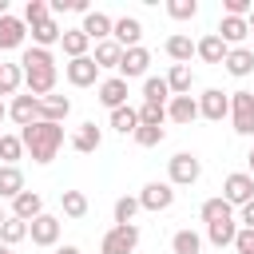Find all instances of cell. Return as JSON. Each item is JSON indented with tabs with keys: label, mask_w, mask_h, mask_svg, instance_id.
Listing matches in <instances>:
<instances>
[{
	"label": "cell",
	"mask_w": 254,
	"mask_h": 254,
	"mask_svg": "<svg viewBox=\"0 0 254 254\" xmlns=\"http://www.w3.org/2000/svg\"><path fill=\"white\" fill-rule=\"evenodd\" d=\"M20 67H24V87H28V95H36V99L52 95L60 71H56V56H52L48 48H24Z\"/></svg>",
	"instance_id": "cell-1"
},
{
	"label": "cell",
	"mask_w": 254,
	"mask_h": 254,
	"mask_svg": "<svg viewBox=\"0 0 254 254\" xmlns=\"http://www.w3.org/2000/svg\"><path fill=\"white\" fill-rule=\"evenodd\" d=\"M20 139H24V151L32 155V163H52L56 159V151L64 147V127L60 123H44V119H36V123H28V127H20Z\"/></svg>",
	"instance_id": "cell-2"
},
{
	"label": "cell",
	"mask_w": 254,
	"mask_h": 254,
	"mask_svg": "<svg viewBox=\"0 0 254 254\" xmlns=\"http://www.w3.org/2000/svg\"><path fill=\"white\" fill-rule=\"evenodd\" d=\"M198 175H202L198 155L179 151V155H171V159H167V183H171V187H190V183H198Z\"/></svg>",
	"instance_id": "cell-3"
},
{
	"label": "cell",
	"mask_w": 254,
	"mask_h": 254,
	"mask_svg": "<svg viewBox=\"0 0 254 254\" xmlns=\"http://www.w3.org/2000/svg\"><path fill=\"white\" fill-rule=\"evenodd\" d=\"M135 246H139V226L127 222V226H111V230L103 234L99 254H135Z\"/></svg>",
	"instance_id": "cell-4"
},
{
	"label": "cell",
	"mask_w": 254,
	"mask_h": 254,
	"mask_svg": "<svg viewBox=\"0 0 254 254\" xmlns=\"http://www.w3.org/2000/svg\"><path fill=\"white\" fill-rule=\"evenodd\" d=\"M230 123L238 135H254V91H230Z\"/></svg>",
	"instance_id": "cell-5"
},
{
	"label": "cell",
	"mask_w": 254,
	"mask_h": 254,
	"mask_svg": "<svg viewBox=\"0 0 254 254\" xmlns=\"http://www.w3.org/2000/svg\"><path fill=\"white\" fill-rule=\"evenodd\" d=\"M222 198H226L230 206H246V202L254 198V179H250V171L226 175V179H222Z\"/></svg>",
	"instance_id": "cell-6"
},
{
	"label": "cell",
	"mask_w": 254,
	"mask_h": 254,
	"mask_svg": "<svg viewBox=\"0 0 254 254\" xmlns=\"http://www.w3.org/2000/svg\"><path fill=\"white\" fill-rule=\"evenodd\" d=\"M198 115H202V119H210V123L230 119V95H226V91H218V87H206V91L198 95Z\"/></svg>",
	"instance_id": "cell-7"
},
{
	"label": "cell",
	"mask_w": 254,
	"mask_h": 254,
	"mask_svg": "<svg viewBox=\"0 0 254 254\" xmlns=\"http://www.w3.org/2000/svg\"><path fill=\"white\" fill-rule=\"evenodd\" d=\"M139 206L151 210V214L171 210V206H175V187H171V183H147V187L139 190Z\"/></svg>",
	"instance_id": "cell-8"
},
{
	"label": "cell",
	"mask_w": 254,
	"mask_h": 254,
	"mask_svg": "<svg viewBox=\"0 0 254 254\" xmlns=\"http://www.w3.org/2000/svg\"><path fill=\"white\" fill-rule=\"evenodd\" d=\"M28 238H32L36 246H44V250H48V246H56V242H60V218L44 210L40 218H32V222H28Z\"/></svg>",
	"instance_id": "cell-9"
},
{
	"label": "cell",
	"mask_w": 254,
	"mask_h": 254,
	"mask_svg": "<svg viewBox=\"0 0 254 254\" xmlns=\"http://www.w3.org/2000/svg\"><path fill=\"white\" fill-rule=\"evenodd\" d=\"M64 75H67L71 87H91V83L99 79V67H95L91 56H83V60H67V64H64Z\"/></svg>",
	"instance_id": "cell-10"
},
{
	"label": "cell",
	"mask_w": 254,
	"mask_h": 254,
	"mask_svg": "<svg viewBox=\"0 0 254 254\" xmlns=\"http://www.w3.org/2000/svg\"><path fill=\"white\" fill-rule=\"evenodd\" d=\"M127 79L123 75H107L103 83H99V103L107 107V111H119V107H127Z\"/></svg>",
	"instance_id": "cell-11"
},
{
	"label": "cell",
	"mask_w": 254,
	"mask_h": 254,
	"mask_svg": "<svg viewBox=\"0 0 254 254\" xmlns=\"http://www.w3.org/2000/svg\"><path fill=\"white\" fill-rule=\"evenodd\" d=\"M167 119L179 123V127H190V123L198 119V99H194V95H171V103H167Z\"/></svg>",
	"instance_id": "cell-12"
},
{
	"label": "cell",
	"mask_w": 254,
	"mask_h": 254,
	"mask_svg": "<svg viewBox=\"0 0 254 254\" xmlns=\"http://www.w3.org/2000/svg\"><path fill=\"white\" fill-rule=\"evenodd\" d=\"M111 28H115V20L107 16V12H87L83 16V24H79V32L87 36V40H95V44H103V40H111Z\"/></svg>",
	"instance_id": "cell-13"
},
{
	"label": "cell",
	"mask_w": 254,
	"mask_h": 254,
	"mask_svg": "<svg viewBox=\"0 0 254 254\" xmlns=\"http://www.w3.org/2000/svg\"><path fill=\"white\" fill-rule=\"evenodd\" d=\"M111 40L127 52V48H139V40H143V24L135 20V16H119L115 20V28H111Z\"/></svg>",
	"instance_id": "cell-14"
},
{
	"label": "cell",
	"mask_w": 254,
	"mask_h": 254,
	"mask_svg": "<svg viewBox=\"0 0 254 254\" xmlns=\"http://www.w3.org/2000/svg\"><path fill=\"white\" fill-rule=\"evenodd\" d=\"M218 36H222L226 48H242L246 36H250V20H242V16H222V20H218Z\"/></svg>",
	"instance_id": "cell-15"
},
{
	"label": "cell",
	"mask_w": 254,
	"mask_h": 254,
	"mask_svg": "<svg viewBox=\"0 0 254 254\" xmlns=\"http://www.w3.org/2000/svg\"><path fill=\"white\" fill-rule=\"evenodd\" d=\"M194 56L202 60V64H226V56H230V48L222 44V36L218 32H206L198 44H194Z\"/></svg>",
	"instance_id": "cell-16"
},
{
	"label": "cell",
	"mask_w": 254,
	"mask_h": 254,
	"mask_svg": "<svg viewBox=\"0 0 254 254\" xmlns=\"http://www.w3.org/2000/svg\"><path fill=\"white\" fill-rule=\"evenodd\" d=\"M24 36H28V24H24V16H4L0 20V52H12V48H20L24 44Z\"/></svg>",
	"instance_id": "cell-17"
},
{
	"label": "cell",
	"mask_w": 254,
	"mask_h": 254,
	"mask_svg": "<svg viewBox=\"0 0 254 254\" xmlns=\"http://www.w3.org/2000/svg\"><path fill=\"white\" fill-rule=\"evenodd\" d=\"M147 67H151V52L139 44V48H127V52H123L119 75H123V79H135V75H147Z\"/></svg>",
	"instance_id": "cell-18"
},
{
	"label": "cell",
	"mask_w": 254,
	"mask_h": 254,
	"mask_svg": "<svg viewBox=\"0 0 254 254\" xmlns=\"http://www.w3.org/2000/svg\"><path fill=\"white\" fill-rule=\"evenodd\" d=\"M71 147H75L79 155H91V151H99V147H103V131L87 119V123H79V127L71 131Z\"/></svg>",
	"instance_id": "cell-19"
},
{
	"label": "cell",
	"mask_w": 254,
	"mask_h": 254,
	"mask_svg": "<svg viewBox=\"0 0 254 254\" xmlns=\"http://www.w3.org/2000/svg\"><path fill=\"white\" fill-rule=\"evenodd\" d=\"M60 40H64V28H60L56 16L32 24V48H48V52H52V44H60Z\"/></svg>",
	"instance_id": "cell-20"
},
{
	"label": "cell",
	"mask_w": 254,
	"mask_h": 254,
	"mask_svg": "<svg viewBox=\"0 0 254 254\" xmlns=\"http://www.w3.org/2000/svg\"><path fill=\"white\" fill-rule=\"evenodd\" d=\"M67 115H71V99H67V95H44V99H40V119H44V123H60V127H64Z\"/></svg>",
	"instance_id": "cell-21"
},
{
	"label": "cell",
	"mask_w": 254,
	"mask_h": 254,
	"mask_svg": "<svg viewBox=\"0 0 254 254\" xmlns=\"http://www.w3.org/2000/svg\"><path fill=\"white\" fill-rule=\"evenodd\" d=\"M12 214L24 218V222L40 218V214H44V198H40V190H20V194L12 198Z\"/></svg>",
	"instance_id": "cell-22"
},
{
	"label": "cell",
	"mask_w": 254,
	"mask_h": 254,
	"mask_svg": "<svg viewBox=\"0 0 254 254\" xmlns=\"http://www.w3.org/2000/svg\"><path fill=\"white\" fill-rule=\"evenodd\" d=\"M8 115H12L20 127H28V123L40 119V99H36V95H16V99L8 103Z\"/></svg>",
	"instance_id": "cell-23"
},
{
	"label": "cell",
	"mask_w": 254,
	"mask_h": 254,
	"mask_svg": "<svg viewBox=\"0 0 254 254\" xmlns=\"http://www.w3.org/2000/svg\"><path fill=\"white\" fill-rule=\"evenodd\" d=\"M95 67L99 71H119V64H123V48L115 44V40H103V44H95Z\"/></svg>",
	"instance_id": "cell-24"
},
{
	"label": "cell",
	"mask_w": 254,
	"mask_h": 254,
	"mask_svg": "<svg viewBox=\"0 0 254 254\" xmlns=\"http://www.w3.org/2000/svg\"><path fill=\"white\" fill-rule=\"evenodd\" d=\"M167 87H171V95H190V87H194V71H190V64H171V71H167Z\"/></svg>",
	"instance_id": "cell-25"
},
{
	"label": "cell",
	"mask_w": 254,
	"mask_h": 254,
	"mask_svg": "<svg viewBox=\"0 0 254 254\" xmlns=\"http://www.w3.org/2000/svg\"><path fill=\"white\" fill-rule=\"evenodd\" d=\"M230 75H238V79H246L250 71H254V52L242 44V48H230V56H226V64H222Z\"/></svg>",
	"instance_id": "cell-26"
},
{
	"label": "cell",
	"mask_w": 254,
	"mask_h": 254,
	"mask_svg": "<svg viewBox=\"0 0 254 254\" xmlns=\"http://www.w3.org/2000/svg\"><path fill=\"white\" fill-rule=\"evenodd\" d=\"M60 48H64V56H67V60H83V56H87V48H91V40H87L79 28H64Z\"/></svg>",
	"instance_id": "cell-27"
},
{
	"label": "cell",
	"mask_w": 254,
	"mask_h": 254,
	"mask_svg": "<svg viewBox=\"0 0 254 254\" xmlns=\"http://www.w3.org/2000/svg\"><path fill=\"white\" fill-rule=\"evenodd\" d=\"M143 103H159V107H167V103H171L167 75H147V79H143Z\"/></svg>",
	"instance_id": "cell-28"
},
{
	"label": "cell",
	"mask_w": 254,
	"mask_h": 254,
	"mask_svg": "<svg viewBox=\"0 0 254 254\" xmlns=\"http://www.w3.org/2000/svg\"><path fill=\"white\" fill-rule=\"evenodd\" d=\"M206 238L222 250V246H234V238H238V218H222V222H210L206 226Z\"/></svg>",
	"instance_id": "cell-29"
},
{
	"label": "cell",
	"mask_w": 254,
	"mask_h": 254,
	"mask_svg": "<svg viewBox=\"0 0 254 254\" xmlns=\"http://www.w3.org/2000/svg\"><path fill=\"white\" fill-rule=\"evenodd\" d=\"M167 56L175 60V64H190V56H194V40L190 36H183V32H175V36H167Z\"/></svg>",
	"instance_id": "cell-30"
},
{
	"label": "cell",
	"mask_w": 254,
	"mask_h": 254,
	"mask_svg": "<svg viewBox=\"0 0 254 254\" xmlns=\"http://www.w3.org/2000/svg\"><path fill=\"white\" fill-rule=\"evenodd\" d=\"M171 250H175V254H202V234L190 230V226H183V230H175Z\"/></svg>",
	"instance_id": "cell-31"
},
{
	"label": "cell",
	"mask_w": 254,
	"mask_h": 254,
	"mask_svg": "<svg viewBox=\"0 0 254 254\" xmlns=\"http://www.w3.org/2000/svg\"><path fill=\"white\" fill-rule=\"evenodd\" d=\"M143 206H139V194H119L115 198V206H111V214H115V226H127V222H135V214H139Z\"/></svg>",
	"instance_id": "cell-32"
},
{
	"label": "cell",
	"mask_w": 254,
	"mask_h": 254,
	"mask_svg": "<svg viewBox=\"0 0 254 254\" xmlns=\"http://www.w3.org/2000/svg\"><path fill=\"white\" fill-rule=\"evenodd\" d=\"M198 214H202V222L210 226V222H222V218H234V206H230V202H226L222 194H214V198H206V202H202V210H198Z\"/></svg>",
	"instance_id": "cell-33"
},
{
	"label": "cell",
	"mask_w": 254,
	"mask_h": 254,
	"mask_svg": "<svg viewBox=\"0 0 254 254\" xmlns=\"http://www.w3.org/2000/svg\"><path fill=\"white\" fill-rule=\"evenodd\" d=\"M20 83H24V67H20V64H4V60H0V95H12V99H16Z\"/></svg>",
	"instance_id": "cell-34"
},
{
	"label": "cell",
	"mask_w": 254,
	"mask_h": 254,
	"mask_svg": "<svg viewBox=\"0 0 254 254\" xmlns=\"http://www.w3.org/2000/svg\"><path fill=\"white\" fill-rule=\"evenodd\" d=\"M24 187V171L20 167H0V198H16Z\"/></svg>",
	"instance_id": "cell-35"
},
{
	"label": "cell",
	"mask_w": 254,
	"mask_h": 254,
	"mask_svg": "<svg viewBox=\"0 0 254 254\" xmlns=\"http://www.w3.org/2000/svg\"><path fill=\"white\" fill-rule=\"evenodd\" d=\"M60 206L67 218H83L87 214V194L83 190H60Z\"/></svg>",
	"instance_id": "cell-36"
},
{
	"label": "cell",
	"mask_w": 254,
	"mask_h": 254,
	"mask_svg": "<svg viewBox=\"0 0 254 254\" xmlns=\"http://www.w3.org/2000/svg\"><path fill=\"white\" fill-rule=\"evenodd\" d=\"M111 127H115L119 135H135V131H139V111H135V107H119V111H111Z\"/></svg>",
	"instance_id": "cell-37"
},
{
	"label": "cell",
	"mask_w": 254,
	"mask_h": 254,
	"mask_svg": "<svg viewBox=\"0 0 254 254\" xmlns=\"http://www.w3.org/2000/svg\"><path fill=\"white\" fill-rule=\"evenodd\" d=\"M24 238H28V222L16 218V214H8V222L0 226V242H4V246H16V242H24Z\"/></svg>",
	"instance_id": "cell-38"
},
{
	"label": "cell",
	"mask_w": 254,
	"mask_h": 254,
	"mask_svg": "<svg viewBox=\"0 0 254 254\" xmlns=\"http://www.w3.org/2000/svg\"><path fill=\"white\" fill-rule=\"evenodd\" d=\"M20 155H24V139L20 135H0V167H16Z\"/></svg>",
	"instance_id": "cell-39"
},
{
	"label": "cell",
	"mask_w": 254,
	"mask_h": 254,
	"mask_svg": "<svg viewBox=\"0 0 254 254\" xmlns=\"http://www.w3.org/2000/svg\"><path fill=\"white\" fill-rule=\"evenodd\" d=\"M167 16L171 20H194L198 16V4L194 0H167Z\"/></svg>",
	"instance_id": "cell-40"
},
{
	"label": "cell",
	"mask_w": 254,
	"mask_h": 254,
	"mask_svg": "<svg viewBox=\"0 0 254 254\" xmlns=\"http://www.w3.org/2000/svg\"><path fill=\"white\" fill-rule=\"evenodd\" d=\"M139 123H143V127H163V123H167V107L143 103V107H139Z\"/></svg>",
	"instance_id": "cell-41"
},
{
	"label": "cell",
	"mask_w": 254,
	"mask_h": 254,
	"mask_svg": "<svg viewBox=\"0 0 254 254\" xmlns=\"http://www.w3.org/2000/svg\"><path fill=\"white\" fill-rule=\"evenodd\" d=\"M48 16H52L48 0H28V4H24V24H28V28L40 24V20H48Z\"/></svg>",
	"instance_id": "cell-42"
},
{
	"label": "cell",
	"mask_w": 254,
	"mask_h": 254,
	"mask_svg": "<svg viewBox=\"0 0 254 254\" xmlns=\"http://www.w3.org/2000/svg\"><path fill=\"white\" fill-rule=\"evenodd\" d=\"M163 139H167L163 127H143V123H139V131H135V143H139V147H159Z\"/></svg>",
	"instance_id": "cell-43"
},
{
	"label": "cell",
	"mask_w": 254,
	"mask_h": 254,
	"mask_svg": "<svg viewBox=\"0 0 254 254\" xmlns=\"http://www.w3.org/2000/svg\"><path fill=\"white\" fill-rule=\"evenodd\" d=\"M234 250H238V254H254V230H250V226H238Z\"/></svg>",
	"instance_id": "cell-44"
},
{
	"label": "cell",
	"mask_w": 254,
	"mask_h": 254,
	"mask_svg": "<svg viewBox=\"0 0 254 254\" xmlns=\"http://www.w3.org/2000/svg\"><path fill=\"white\" fill-rule=\"evenodd\" d=\"M238 222H242V226H250V230H254V198H250V202H246V206H238Z\"/></svg>",
	"instance_id": "cell-45"
},
{
	"label": "cell",
	"mask_w": 254,
	"mask_h": 254,
	"mask_svg": "<svg viewBox=\"0 0 254 254\" xmlns=\"http://www.w3.org/2000/svg\"><path fill=\"white\" fill-rule=\"evenodd\" d=\"M56 254H79V246H56Z\"/></svg>",
	"instance_id": "cell-46"
},
{
	"label": "cell",
	"mask_w": 254,
	"mask_h": 254,
	"mask_svg": "<svg viewBox=\"0 0 254 254\" xmlns=\"http://www.w3.org/2000/svg\"><path fill=\"white\" fill-rule=\"evenodd\" d=\"M246 163H250V179H254V147H250V155H246Z\"/></svg>",
	"instance_id": "cell-47"
},
{
	"label": "cell",
	"mask_w": 254,
	"mask_h": 254,
	"mask_svg": "<svg viewBox=\"0 0 254 254\" xmlns=\"http://www.w3.org/2000/svg\"><path fill=\"white\" fill-rule=\"evenodd\" d=\"M4 16H8V0H0V20H4Z\"/></svg>",
	"instance_id": "cell-48"
},
{
	"label": "cell",
	"mask_w": 254,
	"mask_h": 254,
	"mask_svg": "<svg viewBox=\"0 0 254 254\" xmlns=\"http://www.w3.org/2000/svg\"><path fill=\"white\" fill-rule=\"evenodd\" d=\"M4 115H8V107H4V99H0V119H4Z\"/></svg>",
	"instance_id": "cell-49"
},
{
	"label": "cell",
	"mask_w": 254,
	"mask_h": 254,
	"mask_svg": "<svg viewBox=\"0 0 254 254\" xmlns=\"http://www.w3.org/2000/svg\"><path fill=\"white\" fill-rule=\"evenodd\" d=\"M4 222H8V214H4V206H0V226H4Z\"/></svg>",
	"instance_id": "cell-50"
},
{
	"label": "cell",
	"mask_w": 254,
	"mask_h": 254,
	"mask_svg": "<svg viewBox=\"0 0 254 254\" xmlns=\"http://www.w3.org/2000/svg\"><path fill=\"white\" fill-rule=\"evenodd\" d=\"M0 254H12V246H4V242H0Z\"/></svg>",
	"instance_id": "cell-51"
},
{
	"label": "cell",
	"mask_w": 254,
	"mask_h": 254,
	"mask_svg": "<svg viewBox=\"0 0 254 254\" xmlns=\"http://www.w3.org/2000/svg\"><path fill=\"white\" fill-rule=\"evenodd\" d=\"M250 36H254V12H250Z\"/></svg>",
	"instance_id": "cell-52"
},
{
	"label": "cell",
	"mask_w": 254,
	"mask_h": 254,
	"mask_svg": "<svg viewBox=\"0 0 254 254\" xmlns=\"http://www.w3.org/2000/svg\"><path fill=\"white\" fill-rule=\"evenodd\" d=\"M0 135H4V131H0Z\"/></svg>",
	"instance_id": "cell-53"
}]
</instances>
